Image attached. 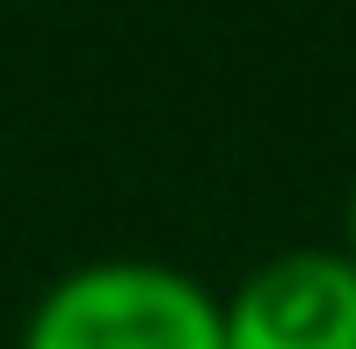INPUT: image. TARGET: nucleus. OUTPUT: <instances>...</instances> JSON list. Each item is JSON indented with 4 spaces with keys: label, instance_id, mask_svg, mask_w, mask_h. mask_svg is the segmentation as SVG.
<instances>
[{
    "label": "nucleus",
    "instance_id": "nucleus-1",
    "mask_svg": "<svg viewBox=\"0 0 356 349\" xmlns=\"http://www.w3.org/2000/svg\"><path fill=\"white\" fill-rule=\"evenodd\" d=\"M15 349H225V306L197 269L95 255L37 291Z\"/></svg>",
    "mask_w": 356,
    "mask_h": 349
},
{
    "label": "nucleus",
    "instance_id": "nucleus-3",
    "mask_svg": "<svg viewBox=\"0 0 356 349\" xmlns=\"http://www.w3.org/2000/svg\"><path fill=\"white\" fill-rule=\"evenodd\" d=\"M334 247L356 262V182H349V204H342V241H334Z\"/></svg>",
    "mask_w": 356,
    "mask_h": 349
},
{
    "label": "nucleus",
    "instance_id": "nucleus-2",
    "mask_svg": "<svg viewBox=\"0 0 356 349\" xmlns=\"http://www.w3.org/2000/svg\"><path fill=\"white\" fill-rule=\"evenodd\" d=\"M218 306L225 349H356V262L342 247H284Z\"/></svg>",
    "mask_w": 356,
    "mask_h": 349
}]
</instances>
